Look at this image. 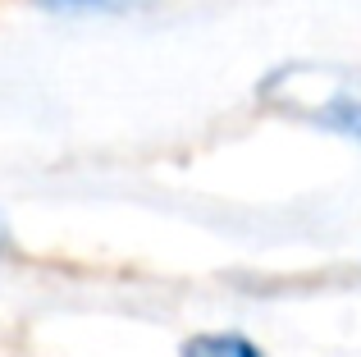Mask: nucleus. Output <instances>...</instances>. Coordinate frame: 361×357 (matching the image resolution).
<instances>
[{"label": "nucleus", "mask_w": 361, "mask_h": 357, "mask_svg": "<svg viewBox=\"0 0 361 357\" xmlns=\"http://www.w3.org/2000/svg\"><path fill=\"white\" fill-rule=\"evenodd\" d=\"M261 97L288 115H302L329 133L361 143V78H329L307 64H293V69L283 64L261 83Z\"/></svg>", "instance_id": "f257e3e1"}, {"label": "nucleus", "mask_w": 361, "mask_h": 357, "mask_svg": "<svg viewBox=\"0 0 361 357\" xmlns=\"http://www.w3.org/2000/svg\"><path fill=\"white\" fill-rule=\"evenodd\" d=\"M178 357H265V353L261 344H252L238 330H206V334H192L178 349Z\"/></svg>", "instance_id": "f03ea898"}, {"label": "nucleus", "mask_w": 361, "mask_h": 357, "mask_svg": "<svg viewBox=\"0 0 361 357\" xmlns=\"http://www.w3.org/2000/svg\"><path fill=\"white\" fill-rule=\"evenodd\" d=\"M46 9H119V5H137V0H42Z\"/></svg>", "instance_id": "7ed1b4c3"}, {"label": "nucleus", "mask_w": 361, "mask_h": 357, "mask_svg": "<svg viewBox=\"0 0 361 357\" xmlns=\"http://www.w3.org/2000/svg\"><path fill=\"white\" fill-rule=\"evenodd\" d=\"M5 248H9V229H5V220H0V257H5Z\"/></svg>", "instance_id": "20e7f679"}]
</instances>
